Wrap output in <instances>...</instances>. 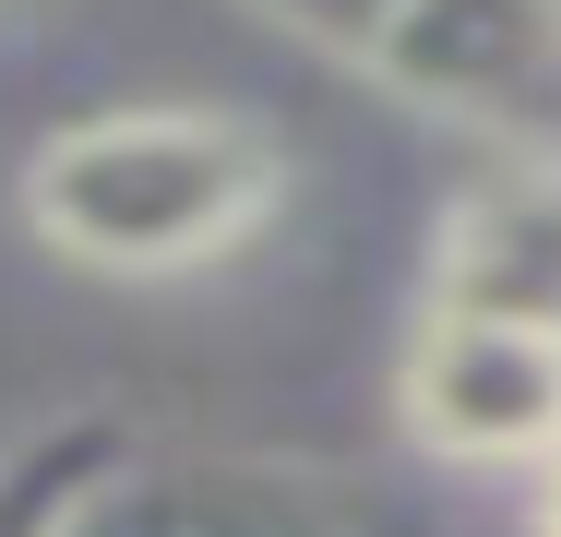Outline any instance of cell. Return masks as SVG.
Returning <instances> with one entry per match:
<instances>
[{"instance_id":"cell-6","label":"cell","mask_w":561,"mask_h":537,"mask_svg":"<svg viewBox=\"0 0 561 537\" xmlns=\"http://www.w3.org/2000/svg\"><path fill=\"white\" fill-rule=\"evenodd\" d=\"M119 454H131L119 419H48V430H24V442H0V537H60L72 502L108 478Z\"/></svg>"},{"instance_id":"cell-8","label":"cell","mask_w":561,"mask_h":537,"mask_svg":"<svg viewBox=\"0 0 561 537\" xmlns=\"http://www.w3.org/2000/svg\"><path fill=\"white\" fill-rule=\"evenodd\" d=\"M538 537H561V466H550V490H538Z\"/></svg>"},{"instance_id":"cell-7","label":"cell","mask_w":561,"mask_h":537,"mask_svg":"<svg viewBox=\"0 0 561 537\" xmlns=\"http://www.w3.org/2000/svg\"><path fill=\"white\" fill-rule=\"evenodd\" d=\"M275 36H299V48H323V60H346V72H370V48L394 36V12L407 0H251Z\"/></svg>"},{"instance_id":"cell-1","label":"cell","mask_w":561,"mask_h":537,"mask_svg":"<svg viewBox=\"0 0 561 537\" xmlns=\"http://www.w3.org/2000/svg\"><path fill=\"white\" fill-rule=\"evenodd\" d=\"M287 204V156L239 107H96L36 144L24 215L84 275H204Z\"/></svg>"},{"instance_id":"cell-5","label":"cell","mask_w":561,"mask_h":537,"mask_svg":"<svg viewBox=\"0 0 561 537\" xmlns=\"http://www.w3.org/2000/svg\"><path fill=\"white\" fill-rule=\"evenodd\" d=\"M431 311L561 334V156H502L490 180H466L443 204Z\"/></svg>"},{"instance_id":"cell-4","label":"cell","mask_w":561,"mask_h":537,"mask_svg":"<svg viewBox=\"0 0 561 537\" xmlns=\"http://www.w3.org/2000/svg\"><path fill=\"white\" fill-rule=\"evenodd\" d=\"M60 537H370V502L287 454H119Z\"/></svg>"},{"instance_id":"cell-3","label":"cell","mask_w":561,"mask_h":537,"mask_svg":"<svg viewBox=\"0 0 561 537\" xmlns=\"http://www.w3.org/2000/svg\"><path fill=\"white\" fill-rule=\"evenodd\" d=\"M407 442L443 466H561V334L478 311H419L394 358Z\"/></svg>"},{"instance_id":"cell-2","label":"cell","mask_w":561,"mask_h":537,"mask_svg":"<svg viewBox=\"0 0 561 537\" xmlns=\"http://www.w3.org/2000/svg\"><path fill=\"white\" fill-rule=\"evenodd\" d=\"M370 84L490 156H561V0H407Z\"/></svg>"}]
</instances>
